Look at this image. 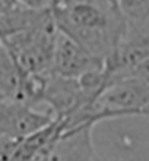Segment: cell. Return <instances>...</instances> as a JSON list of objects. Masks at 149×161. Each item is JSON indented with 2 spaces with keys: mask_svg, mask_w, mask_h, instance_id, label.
I'll return each mask as SVG.
<instances>
[{
  "mask_svg": "<svg viewBox=\"0 0 149 161\" xmlns=\"http://www.w3.org/2000/svg\"><path fill=\"white\" fill-rule=\"evenodd\" d=\"M51 13L59 32L104 62L123 40L121 13L105 0H54Z\"/></svg>",
  "mask_w": 149,
  "mask_h": 161,
  "instance_id": "1",
  "label": "cell"
},
{
  "mask_svg": "<svg viewBox=\"0 0 149 161\" xmlns=\"http://www.w3.org/2000/svg\"><path fill=\"white\" fill-rule=\"evenodd\" d=\"M57 34L59 30L50 12L37 25L0 38V42L25 73L43 75L51 72Z\"/></svg>",
  "mask_w": 149,
  "mask_h": 161,
  "instance_id": "2",
  "label": "cell"
},
{
  "mask_svg": "<svg viewBox=\"0 0 149 161\" xmlns=\"http://www.w3.org/2000/svg\"><path fill=\"white\" fill-rule=\"evenodd\" d=\"M53 120L54 117L45 110L0 97V136L21 141Z\"/></svg>",
  "mask_w": 149,
  "mask_h": 161,
  "instance_id": "3",
  "label": "cell"
},
{
  "mask_svg": "<svg viewBox=\"0 0 149 161\" xmlns=\"http://www.w3.org/2000/svg\"><path fill=\"white\" fill-rule=\"evenodd\" d=\"M105 68V62L91 51L59 32L56 40L51 72L67 78H81L82 75Z\"/></svg>",
  "mask_w": 149,
  "mask_h": 161,
  "instance_id": "4",
  "label": "cell"
},
{
  "mask_svg": "<svg viewBox=\"0 0 149 161\" xmlns=\"http://www.w3.org/2000/svg\"><path fill=\"white\" fill-rule=\"evenodd\" d=\"M92 129V125H81L64 130L40 161H99Z\"/></svg>",
  "mask_w": 149,
  "mask_h": 161,
  "instance_id": "5",
  "label": "cell"
},
{
  "mask_svg": "<svg viewBox=\"0 0 149 161\" xmlns=\"http://www.w3.org/2000/svg\"><path fill=\"white\" fill-rule=\"evenodd\" d=\"M64 132V122L54 119L18 142L13 161H40Z\"/></svg>",
  "mask_w": 149,
  "mask_h": 161,
  "instance_id": "6",
  "label": "cell"
},
{
  "mask_svg": "<svg viewBox=\"0 0 149 161\" xmlns=\"http://www.w3.org/2000/svg\"><path fill=\"white\" fill-rule=\"evenodd\" d=\"M0 97L8 101L28 103V73L19 68L0 42Z\"/></svg>",
  "mask_w": 149,
  "mask_h": 161,
  "instance_id": "7",
  "label": "cell"
},
{
  "mask_svg": "<svg viewBox=\"0 0 149 161\" xmlns=\"http://www.w3.org/2000/svg\"><path fill=\"white\" fill-rule=\"evenodd\" d=\"M124 21L123 38L149 40V0H117Z\"/></svg>",
  "mask_w": 149,
  "mask_h": 161,
  "instance_id": "8",
  "label": "cell"
},
{
  "mask_svg": "<svg viewBox=\"0 0 149 161\" xmlns=\"http://www.w3.org/2000/svg\"><path fill=\"white\" fill-rule=\"evenodd\" d=\"M123 76H135V78H139V79L145 80V82L149 84V57L145 60H142L141 63H137L135 68H132L126 75H123Z\"/></svg>",
  "mask_w": 149,
  "mask_h": 161,
  "instance_id": "9",
  "label": "cell"
}]
</instances>
